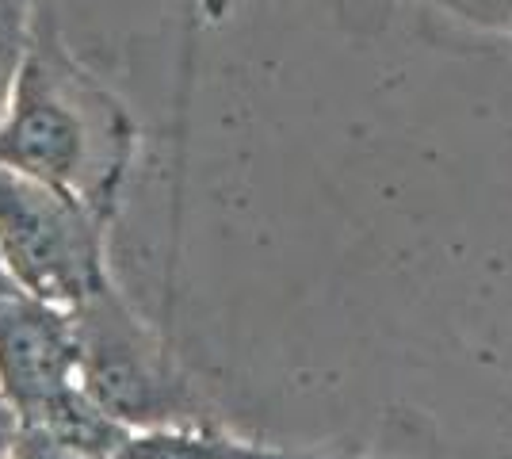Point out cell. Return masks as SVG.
<instances>
[{
	"instance_id": "8",
	"label": "cell",
	"mask_w": 512,
	"mask_h": 459,
	"mask_svg": "<svg viewBox=\"0 0 512 459\" xmlns=\"http://www.w3.org/2000/svg\"><path fill=\"white\" fill-rule=\"evenodd\" d=\"M428 4H436V8H444V12L474 23V27L512 35V0H428Z\"/></svg>"
},
{
	"instance_id": "4",
	"label": "cell",
	"mask_w": 512,
	"mask_h": 459,
	"mask_svg": "<svg viewBox=\"0 0 512 459\" xmlns=\"http://www.w3.org/2000/svg\"><path fill=\"white\" fill-rule=\"evenodd\" d=\"M77 383V329L65 306L31 291L0 295V394L20 421Z\"/></svg>"
},
{
	"instance_id": "5",
	"label": "cell",
	"mask_w": 512,
	"mask_h": 459,
	"mask_svg": "<svg viewBox=\"0 0 512 459\" xmlns=\"http://www.w3.org/2000/svg\"><path fill=\"white\" fill-rule=\"evenodd\" d=\"M20 425H35L43 429L46 437H54L58 444H65L69 452L85 459H111L119 456L134 440V429L123 425L119 417H111L92 398V394L73 383L69 391H62L54 402H46L43 414H35L31 421H20Z\"/></svg>"
},
{
	"instance_id": "9",
	"label": "cell",
	"mask_w": 512,
	"mask_h": 459,
	"mask_svg": "<svg viewBox=\"0 0 512 459\" xmlns=\"http://www.w3.org/2000/svg\"><path fill=\"white\" fill-rule=\"evenodd\" d=\"M8 459H85V456L69 452L65 444H58L54 437H46L43 429H35V425H20L12 448H8Z\"/></svg>"
},
{
	"instance_id": "2",
	"label": "cell",
	"mask_w": 512,
	"mask_h": 459,
	"mask_svg": "<svg viewBox=\"0 0 512 459\" xmlns=\"http://www.w3.org/2000/svg\"><path fill=\"white\" fill-rule=\"evenodd\" d=\"M104 226L85 199L0 165V253L23 291L65 310L100 291Z\"/></svg>"
},
{
	"instance_id": "1",
	"label": "cell",
	"mask_w": 512,
	"mask_h": 459,
	"mask_svg": "<svg viewBox=\"0 0 512 459\" xmlns=\"http://www.w3.org/2000/svg\"><path fill=\"white\" fill-rule=\"evenodd\" d=\"M134 142L130 111L69 54L54 12L39 0L20 81L0 119V165L46 180L111 219Z\"/></svg>"
},
{
	"instance_id": "12",
	"label": "cell",
	"mask_w": 512,
	"mask_h": 459,
	"mask_svg": "<svg viewBox=\"0 0 512 459\" xmlns=\"http://www.w3.org/2000/svg\"><path fill=\"white\" fill-rule=\"evenodd\" d=\"M111 459H134V456H130V448H123V452H119V456H111Z\"/></svg>"
},
{
	"instance_id": "7",
	"label": "cell",
	"mask_w": 512,
	"mask_h": 459,
	"mask_svg": "<svg viewBox=\"0 0 512 459\" xmlns=\"http://www.w3.org/2000/svg\"><path fill=\"white\" fill-rule=\"evenodd\" d=\"M35 8L39 0H0V119L12 104V92L20 81L23 58L31 46Z\"/></svg>"
},
{
	"instance_id": "10",
	"label": "cell",
	"mask_w": 512,
	"mask_h": 459,
	"mask_svg": "<svg viewBox=\"0 0 512 459\" xmlns=\"http://www.w3.org/2000/svg\"><path fill=\"white\" fill-rule=\"evenodd\" d=\"M16 429H20V417L8 406V398L0 394V459H8V448L16 440Z\"/></svg>"
},
{
	"instance_id": "11",
	"label": "cell",
	"mask_w": 512,
	"mask_h": 459,
	"mask_svg": "<svg viewBox=\"0 0 512 459\" xmlns=\"http://www.w3.org/2000/svg\"><path fill=\"white\" fill-rule=\"evenodd\" d=\"M16 276L8 272V264H4V253H0V295H8V291H16Z\"/></svg>"
},
{
	"instance_id": "6",
	"label": "cell",
	"mask_w": 512,
	"mask_h": 459,
	"mask_svg": "<svg viewBox=\"0 0 512 459\" xmlns=\"http://www.w3.org/2000/svg\"><path fill=\"white\" fill-rule=\"evenodd\" d=\"M127 448L134 459H325L245 444V440L222 437V433L203 429V425H172V429L134 433Z\"/></svg>"
},
{
	"instance_id": "3",
	"label": "cell",
	"mask_w": 512,
	"mask_h": 459,
	"mask_svg": "<svg viewBox=\"0 0 512 459\" xmlns=\"http://www.w3.org/2000/svg\"><path fill=\"white\" fill-rule=\"evenodd\" d=\"M69 314L77 329V383L107 414L134 433L192 425V414H184V387L172 379L165 352L157 349L150 329L130 314L111 280Z\"/></svg>"
}]
</instances>
